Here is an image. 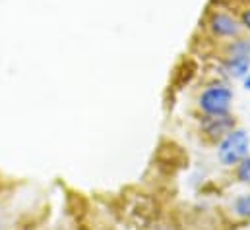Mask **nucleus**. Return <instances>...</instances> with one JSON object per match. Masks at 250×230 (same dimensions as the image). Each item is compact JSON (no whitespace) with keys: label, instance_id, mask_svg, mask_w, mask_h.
Segmentation results:
<instances>
[{"label":"nucleus","instance_id":"obj_1","mask_svg":"<svg viewBox=\"0 0 250 230\" xmlns=\"http://www.w3.org/2000/svg\"><path fill=\"white\" fill-rule=\"evenodd\" d=\"M250 135L245 130H231L223 135L217 147V159L225 167H237L245 157H249Z\"/></svg>","mask_w":250,"mask_h":230},{"label":"nucleus","instance_id":"obj_2","mask_svg":"<svg viewBox=\"0 0 250 230\" xmlns=\"http://www.w3.org/2000/svg\"><path fill=\"white\" fill-rule=\"evenodd\" d=\"M233 103V91L225 83L209 85L202 91L198 107L206 116H227Z\"/></svg>","mask_w":250,"mask_h":230},{"label":"nucleus","instance_id":"obj_3","mask_svg":"<svg viewBox=\"0 0 250 230\" xmlns=\"http://www.w3.org/2000/svg\"><path fill=\"white\" fill-rule=\"evenodd\" d=\"M225 72L229 77L245 79L250 72V41L239 39L229 47V57L225 60Z\"/></svg>","mask_w":250,"mask_h":230},{"label":"nucleus","instance_id":"obj_4","mask_svg":"<svg viewBox=\"0 0 250 230\" xmlns=\"http://www.w3.org/2000/svg\"><path fill=\"white\" fill-rule=\"evenodd\" d=\"M208 25L211 33L219 39H237L243 33V23L231 14H223V12H213L209 16Z\"/></svg>","mask_w":250,"mask_h":230},{"label":"nucleus","instance_id":"obj_5","mask_svg":"<svg viewBox=\"0 0 250 230\" xmlns=\"http://www.w3.org/2000/svg\"><path fill=\"white\" fill-rule=\"evenodd\" d=\"M233 207H235V213H237L239 217H243V219H250V193H243V195H239V197L235 199Z\"/></svg>","mask_w":250,"mask_h":230},{"label":"nucleus","instance_id":"obj_6","mask_svg":"<svg viewBox=\"0 0 250 230\" xmlns=\"http://www.w3.org/2000/svg\"><path fill=\"white\" fill-rule=\"evenodd\" d=\"M237 178H239L243 184L250 186V155L245 157V159L237 165Z\"/></svg>","mask_w":250,"mask_h":230},{"label":"nucleus","instance_id":"obj_7","mask_svg":"<svg viewBox=\"0 0 250 230\" xmlns=\"http://www.w3.org/2000/svg\"><path fill=\"white\" fill-rule=\"evenodd\" d=\"M241 23H243V27H245V29H249L250 31V8L241 14Z\"/></svg>","mask_w":250,"mask_h":230},{"label":"nucleus","instance_id":"obj_8","mask_svg":"<svg viewBox=\"0 0 250 230\" xmlns=\"http://www.w3.org/2000/svg\"><path fill=\"white\" fill-rule=\"evenodd\" d=\"M245 89H249L250 91V72L245 76Z\"/></svg>","mask_w":250,"mask_h":230}]
</instances>
